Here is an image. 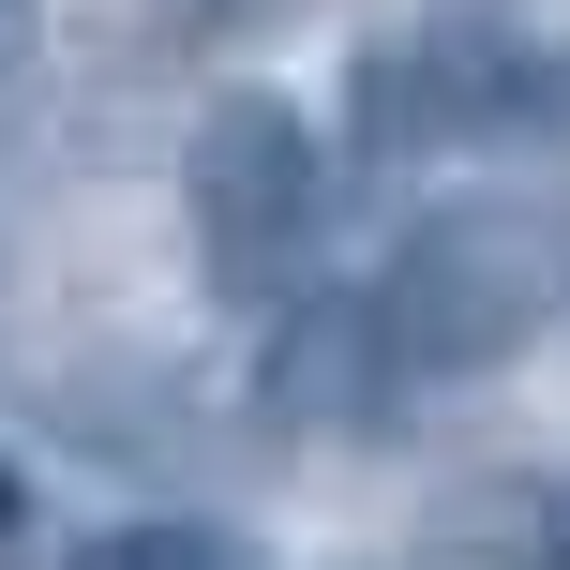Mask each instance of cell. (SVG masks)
I'll return each instance as SVG.
<instances>
[{"label":"cell","instance_id":"cell-2","mask_svg":"<svg viewBox=\"0 0 570 570\" xmlns=\"http://www.w3.org/2000/svg\"><path fill=\"white\" fill-rule=\"evenodd\" d=\"M315 196H331V166H315V120L285 90H210L196 106V136H180V226H196V271L226 301H271L315 256Z\"/></svg>","mask_w":570,"mask_h":570},{"label":"cell","instance_id":"cell-3","mask_svg":"<svg viewBox=\"0 0 570 570\" xmlns=\"http://www.w3.org/2000/svg\"><path fill=\"white\" fill-rule=\"evenodd\" d=\"M60 570H240L226 525H180V511H136V525H90Z\"/></svg>","mask_w":570,"mask_h":570},{"label":"cell","instance_id":"cell-5","mask_svg":"<svg viewBox=\"0 0 570 570\" xmlns=\"http://www.w3.org/2000/svg\"><path fill=\"white\" fill-rule=\"evenodd\" d=\"M0 525H16V481H0Z\"/></svg>","mask_w":570,"mask_h":570},{"label":"cell","instance_id":"cell-4","mask_svg":"<svg viewBox=\"0 0 570 570\" xmlns=\"http://www.w3.org/2000/svg\"><path fill=\"white\" fill-rule=\"evenodd\" d=\"M30 60H46V0H0V90H16Z\"/></svg>","mask_w":570,"mask_h":570},{"label":"cell","instance_id":"cell-1","mask_svg":"<svg viewBox=\"0 0 570 570\" xmlns=\"http://www.w3.org/2000/svg\"><path fill=\"white\" fill-rule=\"evenodd\" d=\"M556 285H570L556 196H435L375 285V345H391V375H495L541 345Z\"/></svg>","mask_w":570,"mask_h":570}]
</instances>
